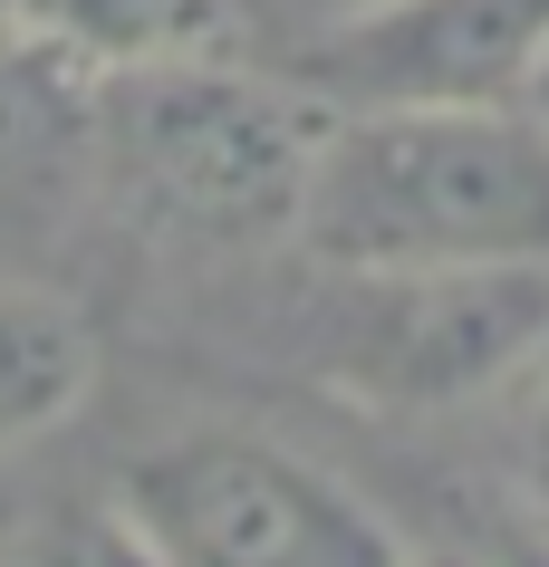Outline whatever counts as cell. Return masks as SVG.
<instances>
[{"label":"cell","instance_id":"6da1fadb","mask_svg":"<svg viewBox=\"0 0 549 567\" xmlns=\"http://www.w3.org/2000/svg\"><path fill=\"white\" fill-rule=\"evenodd\" d=\"M299 240L328 269L549 260V116L530 96H376L337 106Z\"/></svg>","mask_w":549,"mask_h":567},{"label":"cell","instance_id":"7a4b0ae2","mask_svg":"<svg viewBox=\"0 0 549 567\" xmlns=\"http://www.w3.org/2000/svg\"><path fill=\"white\" fill-rule=\"evenodd\" d=\"M116 135L125 164L154 203L193 221V231H299L308 174H318V145L337 125V96H318L308 78H242V68H203L164 59L116 78Z\"/></svg>","mask_w":549,"mask_h":567},{"label":"cell","instance_id":"3957f363","mask_svg":"<svg viewBox=\"0 0 549 567\" xmlns=\"http://www.w3.org/2000/svg\"><path fill=\"white\" fill-rule=\"evenodd\" d=\"M116 509L164 567H405L396 529L271 433H174L125 462Z\"/></svg>","mask_w":549,"mask_h":567},{"label":"cell","instance_id":"277c9868","mask_svg":"<svg viewBox=\"0 0 549 567\" xmlns=\"http://www.w3.org/2000/svg\"><path fill=\"white\" fill-rule=\"evenodd\" d=\"M549 347V260L357 269L337 375L376 404H462Z\"/></svg>","mask_w":549,"mask_h":567},{"label":"cell","instance_id":"5b68a950","mask_svg":"<svg viewBox=\"0 0 549 567\" xmlns=\"http://www.w3.org/2000/svg\"><path fill=\"white\" fill-rule=\"evenodd\" d=\"M549 59V0H376L299 49V78L337 106L376 96H530Z\"/></svg>","mask_w":549,"mask_h":567},{"label":"cell","instance_id":"8992f818","mask_svg":"<svg viewBox=\"0 0 549 567\" xmlns=\"http://www.w3.org/2000/svg\"><path fill=\"white\" fill-rule=\"evenodd\" d=\"M0 10L30 49H49L78 78H135L213 39V0H0Z\"/></svg>","mask_w":549,"mask_h":567},{"label":"cell","instance_id":"52a82bcc","mask_svg":"<svg viewBox=\"0 0 549 567\" xmlns=\"http://www.w3.org/2000/svg\"><path fill=\"white\" fill-rule=\"evenodd\" d=\"M96 385V337L88 318L49 289H10L0 279V452L59 433Z\"/></svg>","mask_w":549,"mask_h":567},{"label":"cell","instance_id":"ba28073f","mask_svg":"<svg viewBox=\"0 0 549 567\" xmlns=\"http://www.w3.org/2000/svg\"><path fill=\"white\" fill-rule=\"evenodd\" d=\"M10 567H164V558L145 548V529H135L125 509H68V519H49Z\"/></svg>","mask_w":549,"mask_h":567},{"label":"cell","instance_id":"9c48e42d","mask_svg":"<svg viewBox=\"0 0 549 567\" xmlns=\"http://www.w3.org/2000/svg\"><path fill=\"white\" fill-rule=\"evenodd\" d=\"M530 501L549 509V394H540V414H530Z\"/></svg>","mask_w":549,"mask_h":567},{"label":"cell","instance_id":"30bf717a","mask_svg":"<svg viewBox=\"0 0 549 567\" xmlns=\"http://www.w3.org/2000/svg\"><path fill=\"white\" fill-rule=\"evenodd\" d=\"M299 10H318V30H328V20H357V10H376V0H299Z\"/></svg>","mask_w":549,"mask_h":567},{"label":"cell","instance_id":"8fae6325","mask_svg":"<svg viewBox=\"0 0 549 567\" xmlns=\"http://www.w3.org/2000/svg\"><path fill=\"white\" fill-rule=\"evenodd\" d=\"M405 567H491V558H462V548H425V558H405Z\"/></svg>","mask_w":549,"mask_h":567},{"label":"cell","instance_id":"7c38bea8","mask_svg":"<svg viewBox=\"0 0 549 567\" xmlns=\"http://www.w3.org/2000/svg\"><path fill=\"white\" fill-rule=\"evenodd\" d=\"M530 106H540V116H549V59H540V78H530Z\"/></svg>","mask_w":549,"mask_h":567},{"label":"cell","instance_id":"4fadbf2b","mask_svg":"<svg viewBox=\"0 0 549 567\" xmlns=\"http://www.w3.org/2000/svg\"><path fill=\"white\" fill-rule=\"evenodd\" d=\"M530 567H549V558H530Z\"/></svg>","mask_w":549,"mask_h":567}]
</instances>
